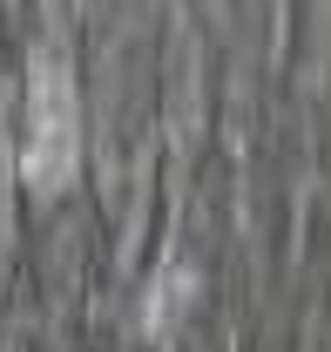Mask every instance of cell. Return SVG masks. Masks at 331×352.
I'll use <instances>...</instances> for the list:
<instances>
[{
    "mask_svg": "<svg viewBox=\"0 0 331 352\" xmlns=\"http://www.w3.org/2000/svg\"><path fill=\"white\" fill-rule=\"evenodd\" d=\"M82 163V129H75V82L54 54H34V75H27V149H21V170L34 190H61L75 183Z\"/></svg>",
    "mask_w": 331,
    "mask_h": 352,
    "instance_id": "1",
    "label": "cell"
}]
</instances>
